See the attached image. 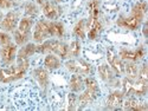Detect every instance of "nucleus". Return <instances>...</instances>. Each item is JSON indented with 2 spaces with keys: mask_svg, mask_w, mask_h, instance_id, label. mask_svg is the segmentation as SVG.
Segmentation results:
<instances>
[{
  "mask_svg": "<svg viewBox=\"0 0 148 111\" xmlns=\"http://www.w3.org/2000/svg\"><path fill=\"white\" fill-rule=\"evenodd\" d=\"M36 1L38 3V4H40V5H43L44 3H46V1H47V0H36Z\"/></svg>",
  "mask_w": 148,
  "mask_h": 111,
  "instance_id": "nucleus-32",
  "label": "nucleus"
},
{
  "mask_svg": "<svg viewBox=\"0 0 148 111\" xmlns=\"http://www.w3.org/2000/svg\"><path fill=\"white\" fill-rule=\"evenodd\" d=\"M147 10V4L146 1H139L132 10V13L128 17H120L117 19V25L120 27H123L126 30L135 31L140 27V25L143 21L145 14Z\"/></svg>",
  "mask_w": 148,
  "mask_h": 111,
  "instance_id": "nucleus-1",
  "label": "nucleus"
},
{
  "mask_svg": "<svg viewBox=\"0 0 148 111\" xmlns=\"http://www.w3.org/2000/svg\"><path fill=\"white\" fill-rule=\"evenodd\" d=\"M13 3L11 1V0H0V8L3 10H8L11 7H13Z\"/></svg>",
  "mask_w": 148,
  "mask_h": 111,
  "instance_id": "nucleus-29",
  "label": "nucleus"
},
{
  "mask_svg": "<svg viewBox=\"0 0 148 111\" xmlns=\"http://www.w3.org/2000/svg\"><path fill=\"white\" fill-rule=\"evenodd\" d=\"M55 1H57V3H59V1H62V0H55Z\"/></svg>",
  "mask_w": 148,
  "mask_h": 111,
  "instance_id": "nucleus-34",
  "label": "nucleus"
},
{
  "mask_svg": "<svg viewBox=\"0 0 148 111\" xmlns=\"http://www.w3.org/2000/svg\"><path fill=\"white\" fill-rule=\"evenodd\" d=\"M98 75H100L103 82H107V83L114 82V72L108 64H102L98 66Z\"/></svg>",
  "mask_w": 148,
  "mask_h": 111,
  "instance_id": "nucleus-17",
  "label": "nucleus"
},
{
  "mask_svg": "<svg viewBox=\"0 0 148 111\" xmlns=\"http://www.w3.org/2000/svg\"><path fill=\"white\" fill-rule=\"evenodd\" d=\"M44 66L47 70L53 71L60 66V59L58 58V56H56L53 53H47L44 59Z\"/></svg>",
  "mask_w": 148,
  "mask_h": 111,
  "instance_id": "nucleus-18",
  "label": "nucleus"
},
{
  "mask_svg": "<svg viewBox=\"0 0 148 111\" xmlns=\"http://www.w3.org/2000/svg\"><path fill=\"white\" fill-rule=\"evenodd\" d=\"M89 25H88V37L89 39H97L98 34L102 31V24L100 21V1L90 0L89 5Z\"/></svg>",
  "mask_w": 148,
  "mask_h": 111,
  "instance_id": "nucleus-3",
  "label": "nucleus"
},
{
  "mask_svg": "<svg viewBox=\"0 0 148 111\" xmlns=\"http://www.w3.org/2000/svg\"><path fill=\"white\" fill-rule=\"evenodd\" d=\"M49 32L50 37H57L60 38L64 34V26L59 21H49Z\"/></svg>",
  "mask_w": 148,
  "mask_h": 111,
  "instance_id": "nucleus-19",
  "label": "nucleus"
},
{
  "mask_svg": "<svg viewBox=\"0 0 148 111\" xmlns=\"http://www.w3.org/2000/svg\"><path fill=\"white\" fill-rule=\"evenodd\" d=\"M8 43H11V35L6 32L0 31V46H4Z\"/></svg>",
  "mask_w": 148,
  "mask_h": 111,
  "instance_id": "nucleus-28",
  "label": "nucleus"
},
{
  "mask_svg": "<svg viewBox=\"0 0 148 111\" xmlns=\"http://www.w3.org/2000/svg\"><path fill=\"white\" fill-rule=\"evenodd\" d=\"M65 66L70 72L77 73V75H89L92 71V66L89 63H87L85 60L79 59V58L66 60Z\"/></svg>",
  "mask_w": 148,
  "mask_h": 111,
  "instance_id": "nucleus-8",
  "label": "nucleus"
},
{
  "mask_svg": "<svg viewBox=\"0 0 148 111\" xmlns=\"http://www.w3.org/2000/svg\"><path fill=\"white\" fill-rule=\"evenodd\" d=\"M145 56V50L143 47H139L136 50H127V48H121L119 52V57L122 60H127V61H136L141 60L142 57Z\"/></svg>",
  "mask_w": 148,
  "mask_h": 111,
  "instance_id": "nucleus-12",
  "label": "nucleus"
},
{
  "mask_svg": "<svg viewBox=\"0 0 148 111\" xmlns=\"http://www.w3.org/2000/svg\"><path fill=\"white\" fill-rule=\"evenodd\" d=\"M107 60L109 66L112 67V70L116 73V75H122L125 73V64H123L122 59L117 56L115 50L113 47H109L107 50Z\"/></svg>",
  "mask_w": 148,
  "mask_h": 111,
  "instance_id": "nucleus-10",
  "label": "nucleus"
},
{
  "mask_svg": "<svg viewBox=\"0 0 148 111\" xmlns=\"http://www.w3.org/2000/svg\"><path fill=\"white\" fill-rule=\"evenodd\" d=\"M125 110H132V111H141V110H147V105L138 102L135 99H128L125 103H122Z\"/></svg>",
  "mask_w": 148,
  "mask_h": 111,
  "instance_id": "nucleus-22",
  "label": "nucleus"
},
{
  "mask_svg": "<svg viewBox=\"0 0 148 111\" xmlns=\"http://www.w3.org/2000/svg\"><path fill=\"white\" fill-rule=\"evenodd\" d=\"M27 7H29V10L26 11L27 13H33V14H36V13H37V8H36V6H34V5L29 4V5H27Z\"/></svg>",
  "mask_w": 148,
  "mask_h": 111,
  "instance_id": "nucleus-30",
  "label": "nucleus"
},
{
  "mask_svg": "<svg viewBox=\"0 0 148 111\" xmlns=\"http://www.w3.org/2000/svg\"><path fill=\"white\" fill-rule=\"evenodd\" d=\"M73 34H75L79 39H84L85 38V20L84 19L77 21L75 27H73Z\"/></svg>",
  "mask_w": 148,
  "mask_h": 111,
  "instance_id": "nucleus-24",
  "label": "nucleus"
},
{
  "mask_svg": "<svg viewBox=\"0 0 148 111\" xmlns=\"http://www.w3.org/2000/svg\"><path fill=\"white\" fill-rule=\"evenodd\" d=\"M138 72H139V67L134 61H128L127 64H125V73L128 76V78L135 79L138 77Z\"/></svg>",
  "mask_w": 148,
  "mask_h": 111,
  "instance_id": "nucleus-23",
  "label": "nucleus"
},
{
  "mask_svg": "<svg viewBox=\"0 0 148 111\" xmlns=\"http://www.w3.org/2000/svg\"><path fill=\"white\" fill-rule=\"evenodd\" d=\"M147 84L140 79L127 77L122 80V93L125 96H145L147 93Z\"/></svg>",
  "mask_w": 148,
  "mask_h": 111,
  "instance_id": "nucleus-6",
  "label": "nucleus"
},
{
  "mask_svg": "<svg viewBox=\"0 0 148 111\" xmlns=\"http://www.w3.org/2000/svg\"><path fill=\"white\" fill-rule=\"evenodd\" d=\"M84 86H85V91L78 97L79 109H83L84 106H87L88 104L94 102L100 96V92H101L96 79L92 77H87L84 79Z\"/></svg>",
  "mask_w": 148,
  "mask_h": 111,
  "instance_id": "nucleus-5",
  "label": "nucleus"
},
{
  "mask_svg": "<svg viewBox=\"0 0 148 111\" xmlns=\"http://www.w3.org/2000/svg\"><path fill=\"white\" fill-rule=\"evenodd\" d=\"M81 53V44L78 40H73L69 46V54L72 57H78Z\"/></svg>",
  "mask_w": 148,
  "mask_h": 111,
  "instance_id": "nucleus-25",
  "label": "nucleus"
},
{
  "mask_svg": "<svg viewBox=\"0 0 148 111\" xmlns=\"http://www.w3.org/2000/svg\"><path fill=\"white\" fill-rule=\"evenodd\" d=\"M69 86L72 92H79L84 86V79L79 75H77V73H73V76H71L70 78Z\"/></svg>",
  "mask_w": 148,
  "mask_h": 111,
  "instance_id": "nucleus-21",
  "label": "nucleus"
},
{
  "mask_svg": "<svg viewBox=\"0 0 148 111\" xmlns=\"http://www.w3.org/2000/svg\"><path fill=\"white\" fill-rule=\"evenodd\" d=\"M17 57V44L8 43L0 48V58H1L3 64L10 65L16 60Z\"/></svg>",
  "mask_w": 148,
  "mask_h": 111,
  "instance_id": "nucleus-11",
  "label": "nucleus"
},
{
  "mask_svg": "<svg viewBox=\"0 0 148 111\" xmlns=\"http://www.w3.org/2000/svg\"><path fill=\"white\" fill-rule=\"evenodd\" d=\"M37 52L53 53L60 57V59H66L69 57V45L57 39L44 40L43 43H40V45L37 46Z\"/></svg>",
  "mask_w": 148,
  "mask_h": 111,
  "instance_id": "nucleus-4",
  "label": "nucleus"
},
{
  "mask_svg": "<svg viewBox=\"0 0 148 111\" xmlns=\"http://www.w3.org/2000/svg\"><path fill=\"white\" fill-rule=\"evenodd\" d=\"M138 79L145 82V83H148V67H147V64H143L141 66V69L139 70L138 72Z\"/></svg>",
  "mask_w": 148,
  "mask_h": 111,
  "instance_id": "nucleus-26",
  "label": "nucleus"
},
{
  "mask_svg": "<svg viewBox=\"0 0 148 111\" xmlns=\"http://www.w3.org/2000/svg\"><path fill=\"white\" fill-rule=\"evenodd\" d=\"M148 27V24H147V21L143 24V26H142V33H143V35H145V38H147V37H148V33H147V29Z\"/></svg>",
  "mask_w": 148,
  "mask_h": 111,
  "instance_id": "nucleus-31",
  "label": "nucleus"
},
{
  "mask_svg": "<svg viewBox=\"0 0 148 111\" xmlns=\"http://www.w3.org/2000/svg\"><path fill=\"white\" fill-rule=\"evenodd\" d=\"M3 13H1V11H0V24H1V21H3Z\"/></svg>",
  "mask_w": 148,
  "mask_h": 111,
  "instance_id": "nucleus-33",
  "label": "nucleus"
},
{
  "mask_svg": "<svg viewBox=\"0 0 148 111\" xmlns=\"http://www.w3.org/2000/svg\"><path fill=\"white\" fill-rule=\"evenodd\" d=\"M0 26L4 31L11 32L18 26V14L16 12H8V13L3 18V21Z\"/></svg>",
  "mask_w": 148,
  "mask_h": 111,
  "instance_id": "nucleus-14",
  "label": "nucleus"
},
{
  "mask_svg": "<svg viewBox=\"0 0 148 111\" xmlns=\"http://www.w3.org/2000/svg\"><path fill=\"white\" fill-rule=\"evenodd\" d=\"M123 95L120 91H114L109 95V97L107 98V108L108 109H117L122 105L123 103Z\"/></svg>",
  "mask_w": 148,
  "mask_h": 111,
  "instance_id": "nucleus-16",
  "label": "nucleus"
},
{
  "mask_svg": "<svg viewBox=\"0 0 148 111\" xmlns=\"http://www.w3.org/2000/svg\"><path fill=\"white\" fill-rule=\"evenodd\" d=\"M33 25V20L31 18H23L18 22L17 30L14 31V42L17 45H25L30 40L31 29Z\"/></svg>",
  "mask_w": 148,
  "mask_h": 111,
  "instance_id": "nucleus-7",
  "label": "nucleus"
},
{
  "mask_svg": "<svg viewBox=\"0 0 148 111\" xmlns=\"http://www.w3.org/2000/svg\"><path fill=\"white\" fill-rule=\"evenodd\" d=\"M32 75H33V78L37 80V83H38V85L40 86V89L42 90H46L47 86H49V82H50V79H49V73H47L46 69L37 67V69L33 70Z\"/></svg>",
  "mask_w": 148,
  "mask_h": 111,
  "instance_id": "nucleus-13",
  "label": "nucleus"
},
{
  "mask_svg": "<svg viewBox=\"0 0 148 111\" xmlns=\"http://www.w3.org/2000/svg\"><path fill=\"white\" fill-rule=\"evenodd\" d=\"M34 52H37V45L36 44H33V43L25 44L17 53V61L29 60V58L32 57L34 54Z\"/></svg>",
  "mask_w": 148,
  "mask_h": 111,
  "instance_id": "nucleus-15",
  "label": "nucleus"
},
{
  "mask_svg": "<svg viewBox=\"0 0 148 111\" xmlns=\"http://www.w3.org/2000/svg\"><path fill=\"white\" fill-rule=\"evenodd\" d=\"M49 37H50V32H49V20H44V19L38 20L34 25V30H33L34 43L40 44L44 40H46V38H49Z\"/></svg>",
  "mask_w": 148,
  "mask_h": 111,
  "instance_id": "nucleus-9",
  "label": "nucleus"
},
{
  "mask_svg": "<svg viewBox=\"0 0 148 111\" xmlns=\"http://www.w3.org/2000/svg\"><path fill=\"white\" fill-rule=\"evenodd\" d=\"M29 69V60L18 61L17 65H11L8 67L0 69V83L8 84L21 79L26 75Z\"/></svg>",
  "mask_w": 148,
  "mask_h": 111,
  "instance_id": "nucleus-2",
  "label": "nucleus"
},
{
  "mask_svg": "<svg viewBox=\"0 0 148 111\" xmlns=\"http://www.w3.org/2000/svg\"><path fill=\"white\" fill-rule=\"evenodd\" d=\"M42 10H43L44 16H45L47 19H57V18H58V14H59V13H58V8H57L53 4L46 1V3L43 4Z\"/></svg>",
  "mask_w": 148,
  "mask_h": 111,
  "instance_id": "nucleus-20",
  "label": "nucleus"
},
{
  "mask_svg": "<svg viewBox=\"0 0 148 111\" xmlns=\"http://www.w3.org/2000/svg\"><path fill=\"white\" fill-rule=\"evenodd\" d=\"M76 101H77V98H76L75 93H73V92L69 93V96H68V103H69L68 104V110L69 111L76 109Z\"/></svg>",
  "mask_w": 148,
  "mask_h": 111,
  "instance_id": "nucleus-27",
  "label": "nucleus"
}]
</instances>
